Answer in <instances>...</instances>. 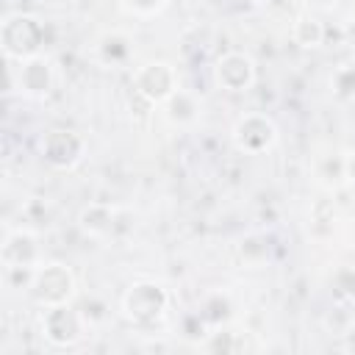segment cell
Instances as JSON below:
<instances>
[{
    "instance_id": "30bf717a",
    "label": "cell",
    "mask_w": 355,
    "mask_h": 355,
    "mask_svg": "<svg viewBox=\"0 0 355 355\" xmlns=\"http://www.w3.org/2000/svg\"><path fill=\"white\" fill-rule=\"evenodd\" d=\"M3 269H36L42 263V241L28 227H6L0 244Z\"/></svg>"
},
{
    "instance_id": "7a4b0ae2",
    "label": "cell",
    "mask_w": 355,
    "mask_h": 355,
    "mask_svg": "<svg viewBox=\"0 0 355 355\" xmlns=\"http://www.w3.org/2000/svg\"><path fill=\"white\" fill-rule=\"evenodd\" d=\"M33 305L53 308V305H69L78 297V277L75 272L61 261H42L33 269L31 286L25 291Z\"/></svg>"
},
{
    "instance_id": "e0dca14e",
    "label": "cell",
    "mask_w": 355,
    "mask_h": 355,
    "mask_svg": "<svg viewBox=\"0 0 355 355\" xmlns=\"http://www.w3.org/2000/svg\"><path fill=\"white\" fill-rule=\"evenodd\" d=\"M291 42H294L297 47H302V50H316V47H322V44H324V25L319 22V17L311 14V11L297 14L294 22H291Z\"/></svg>"
},
{
    "instance_id": "4fadbf2b",
    "label": "cell",
    "mask_w": 355,
    "mask_h": 355,
    "mask_svg": "<svg viewBox=\"0 0 355 355\" xmlns=\"http://www.w3.org/2000/svg\"><path fill=\"white\" fill-rule=\"evenodd\" d=\"M311 178L327 194H333L341 186H347V158H344V153L341 150L316 153L313 161H311Z\"/></svg>"
},
{
    "instance_id": "8fae6325",
    "label": "cell",
    "mask_w": 355,
    "mask_h": 355,
    "mask_svg": "<svg viewBox=\"0 0 355 355\" xmlns=\"http://www.w3.org/2000/svg\"><path fill=\"white\" fill-rule=\"evenodd\" d=\"M122 225V208L111 202H89L78 211V227L89 239H114Z\"/></svg>"
},
{
    "instance_id": "d6986e66",
    "label": "cell",
    "mask_w": 355,
    "mask_h": 355,
    "mask_svg": "<svg viewBox=\"0 0 355 355\" xmlns=\"http://www.w3.org/2000/svg\"><path fill=\"white\" fill-rule=\"evenodd\" d=\"M269 255H272V244L263 233H247L236 244V258L250 269H261L263 263H269Z\"/></svg>"
},
{
    "instance_id": "7402d4cb",
    "label": "cell",
    "mask_w": 355,
    "mask_h": 355,
    "mask_svg": "<svg viewBox=\"0 0 355 355\" xmlns=\"http://www.w3.org/2000/svg\"><path fill=\"white\" fill-rule=\"evenodd\" d=\"M333 288H336L341 297L355 300V269H349V266L338 269L336 277H333Z\"/></svg>"
},
{
    "instance_id": "cb8c5ba5",
    "label": "cell",
    "mask_w": 355,
    "mask_h": 355,
    "mask_svg": "<svg viewBox=\"0 0 355 355\" xmlns=\"http://www.w3.org/2000/svg\"><path fill=\"white\" fill-rule=\"evenodd\" d=\"M344 158H347V186H355V150H347Z\"/></svg>"
},
{
    "instance_id": "52a82bcc",
    "label": "cell",
    "mask_w": 355,
    "mask_h": 355,
    "mask_svg": "<svg viewBox=\"0 0 355 355\" xmlns=\"http://www.w3.org/2000/svg\"><path fill=\"white\" fill-rule=\"evenodd\" d=\"M130 89L147 103V105H164L180 86H178V69L158 58V61H144L141 67L133 69L130 75Z\"/></svg>"
},
{
    "instance_id": "277c9868",
    "label": "cell",
    "mask_w": 355,
    "mask_h": 355,
    "mask_svg": "<svg viewBox=\"0 0 355 355\" xmlns=\"http://www.w3.org/2000/svg\"><path fill=\"white\" fill-rule=\"evenodd\" d=\"M39 158L55 172H72L86 158V139L72 128H50L39 136Z\"/></svg>"
},
{
    "instance_id": "ac0fdd59",
    "label": "cell",
    "mask_w": 355,
    "mask_h": 355,
    "mask_svg": "<svg viewBox=\"0 0 355 355\" xmlns=\"http://www.w3.org/2000/svg\"><path fill=\"white\" fill-rule=\"evenodd\" d=\"M233 311H236V308H233V300H230L227 291H211V294H205L202 302H200V308H197V313L202 316V322H205L208 327L230 324Z\"/></svg>"
},
{
    "instance_id": "ba28073f",
    "label": "cell",
    "mask_w": 355,
    "mask_h": 355,
    "mask_svg": "<svg viewBox=\"0 0 355 355\" xmlns=\"http://www.w3.org/2000/svg\"><path fill=\"white\" fill-rule=\"evenodd\" d=\"M8 83L28 100H44L55 86V69L53 61L39 53L25 61H17V69H8Z\"/></svg>"
},
{
    "instance_id": "3957f363",
    "label": "cell",
    "mask_w": 355,
    "mask_h": 355,
    "mask_svg": "<svg viewBox=\"0 0 355 355\" xmlns=\"http://www.w3.org/2000/svg\"><path fill=\"white\" fill-rule=\"evenodd\" d=\"M47 39V28L36 14L14 11L0 25V47L8 61H25L31 55H39Z\"/></svg>"
},
{
    "instance_id": "5bb4252c",
    "label": "cell",
    "mask_w": 355,
    "mask_h": 355,
    "mask_svg": "<svg viewBox=\"0 0 355 355\" xmlns=\"http://www.w3.org/2000/svg\"><path fill=\"white\" fill-rule=\"evenodd\" d=\"M161 114L164 119L172 125V128H180V130H189L194 128L200 119H202V100L189 92V89H178L164 105H161Z\"/></svg>"
},
{
    "instance_id": "2e32d148",
    "label": "cell",
    "mask_w": 355,
    "mask_h": 355,
    "mask_svg": "<svg viewBox=\"0 0 355 355\" xmlns=\"http://www.w3.org/2000/svg\"><path fill=\"white\" fill-rule=\"evenodd\" d=\"M305 230H308V236L313 241H330L336 236V230H338V214H336L333 200H316L308 208Z\"/></svg>"
},
{
    "instance_id": "9c48e42d",
    "label": "cell",
    "mask_w": 355,
    "mask_h": 355,
    "mask_svg": "<svg viewBox=\"0 0 355 355\" xmlns=\"http://www.w3.org/2000/svg\"><path fill=\"white\" fill-rule=\"evenodd\" d=\"M255 80H258V67L250 53L227 50L214 61V83L222 92L241 94V92H250Z\"/></svg>"
},
{
    "instance_id": "44dd1931",
    "label": "cell",
    "mask_w": 355,
    "mask_h": 355,
    "mask_svg": "<svg viewBox=\"0 0 355 355\" xmlns=\"http://www.w3.org/2000/svg\"><path fill=\"white\" fill-rule=\"evenodd\" d=\"M166 6H169V0H119L122 14H128V17H133V19H153V17H158Z\"/></svg>"
},
{
    "instance_id": "7c38bea8",
    "label": "cell",
    "mask_w": 355,
    "mask_h": 355,
    "mask_svg": "<svg viewBox=\"0 0 355 355\" xmlns=\"http://www.w3.org/2000/svg\"><path fill=\"white\" fill-rule=\"evenodd\" d=\"M133 36L128 31H119V28H111V31H103L97 39H94V58L97 64L108 67V69H119V67H128L136 47H133Z\"/></svg>"
},
{
    "instance_id": "8992f818",
    "label": "cell",
    "mask_w": 355,
    "mask_h": 355,
    "mask_svg": "<svg viewBox=\"0 0 355 355\" xmlns=\"http://www.w3.org/2000/svg\"><path fill=\"white\" fill-rule=\"evenodd\" d=\"M230 139H233V147L239 153H244V155H263V153L275 150V144L280 139V130H277L272 116H266L261 111H247V114H241L233 122Z\"/></svg>"
},
{
    "instance_id": "6da1fadb",
    "label": "cell",
    "mask_w": 355,
    "mask_h": 355,
    "mask_svg": "<svg viewBox=\"0 0 355 355\" xmlns=\"http://www.w3.org/2000/svg\"><path fill=\"white\" fill-rule=\"evenodd\" d=\"M119 311L133 327L153 330L155 324L164 322L169 311V291L158 280H136L125 288L119 300Z\"/></svg>"
},
{
    "instance_id": "603a6c76",
    "label": "cell",
    "mask_w": 355,
    "mask_h": 355,
    "mask_svg": "<svg viewBox=\"0 0 355 355\" xmlns=\"http://www.w3.org/2000/svg\"><path fill=\"white\" fill-rule=\"evenodd\" d=\"M341 349L344 352H355V322L341 333Z\"/></svg>"
},
{
    "instance_id": "4316f807",
    "label": "cell",
    "mask_w": 355,
    "mask_h": 355,
    "mask_svg": "<svg viewBox=\"0 0 355 355\" xmlns=\"http://www.w3.org/2000/svg\"><path fill=\"white\" fill-rule=\"evenodd\" d=\"M349 247L355 250V219H352V225H349Z\"/></svg>"
},
{
    "instance_id": "9a60e30c",
    "label": "cell",
    "mask_w": 355,
    "mask_h": 355,
    "mask_svg": "<svg viewBox=\"0 0 355 355\" xmlns=\"http://www.w3.org/2000/svg\"><path fill=\"white\" fill-rule=\"evenodd\" d=\"M252 333L247 330H236L230 324H222V327H214L202 336V341H197L200 349L205 352H244V349H258L261 344L250 341Z\"/></svg>"
},
{
    "instance_id": "484cf974",
    "label": "cell",
    "mask_w": 355,
    "mask_h": 355,
    "mask_svg": "<svg viewBox=\"0 0 355 355\" xmlns=\"http://www.w3.org/2000/svg\"><path fill=\"white\" fill-rule=\"evenodd\" d=\"M311 8H330V6H336L338 0H305Z\"/></svg>"
},
{
    "instance_id": "5b68a950",
    "label": "cell",
    "mask_w": 355,
    "mask_h": 355,
    "mask_svg": "<svg viewBox=\"0 0 355 355\" xmlns=\"http://www.w3.org/2000/svg\"><path fill=\"white\" fill-rule=\"evenodd\" d=\"M89 330V319L83 316V311H78L72 302L69 305H53V308H42L39 316V333L50 347H75Z\"/></svg>"
},
{
    "instance_id": "83f0119b",
    "label": "cell",
    "mask_w": 355,
    "mask_h": 355,
    "mask_svg": "<svg viewBox=\"0 0 355 355\" xmlns=\"http://www.w3.org/2000/svg\"><path fill=\"white\" fill-rule=\"evenodd\" d=\"M247 3H269V0H247Z\"/></svg>"
},
{
    "instance_id": "ffe728a7",
    "label": "cell",
    "mask_w": 355,
    "mask_h": 355,
    "mask_svg": "<svg viewBox=\"0 0 355 355\" xmlns=\"http://www.w3.org/2000/svg\"><path fill=\"white\" fill-rule=\"evenodd\" d=\"M327 83H330V94L338 103L355 100V64H338L330 72V80Z\"/></svg>"
},
{
    "instance_id": "d4e9b609",
    "label": "cell",
    "mask_w": 355,
    "mask_h": 355,
    "mask_svg": "<svg viewBox=\"0 0 355 355\" xmlns=\"http://www.w3.org/2000/svg\"><path fill=\"white\" fill-rule=\"evenodd\" d=\"M344 39H347V44L355 47V17L347 19V25H344Z\"/></svg>"
}]
</instances>
